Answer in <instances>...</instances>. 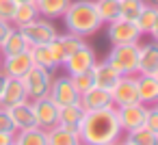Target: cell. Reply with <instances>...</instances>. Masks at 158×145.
<instances>
[{
    "instance_id": "37",
    "label": "cell",
    "mask_w": 158,
    "mask_h": 145,
    "mask_svg": "<svg viewBox=\"0 0 158 145\" xmlns=\"http://www.w3.org/2000/svg\"><path fill=\"white\" fill-rule=\"evenodd\" d=\"M5 80H7V76L0 72V93H2V87H5Z\"/></svg>"
},
{
    "instance_id": "38",
    "label": "cell",
    "mask_w": 158,
    "mask_h": 145,
    "mask_svg": "<svg viewBox=\"0 0 158 145\" xmlns=\"http://www.w3.org/2000/svg\"><path fill=\"white\" fill-rule=\"evenodd\" d=\"M147 5H158V0H145Z\"/></svg>"
},
{
    "instance_id": "14",
    "label": "cell",
    "mask_w": 158,
    "mask_h": 145,
    "mask_svg": "<svg viewBox=\"0 0 158 145\" xmlns=\"http://www.w3.org/2000/svg\"><path fill=\"white\" fill-rule=\"evenodd\" d=\"M31 67H33L31 52L24 50V52H18V54L2 56V65H0V72H2L5 76H9V78H22Z\"/></svg>"
},
{
    "instance_id": "28",
    "label": "cell",
    "mask_w": 158,
    "mask_h": 145,
    "mask_svg": "<svg viewBox=\"0 0 158 145\" xmlns=\"http://www.w3.org/2000/svg\"><path fill=\"white\" fill-rule=\"evenodd\" d=\"M35 18H39V11H37V5L35 2H18L11 24L13 26H22V24L33 22Z\"/></svg>"
},
{
    "instance_id": "7",
    "label": "cell",
    "mask_w": 158,
    "mask_h": 145,
    "mask_svg": "<svg viewBox=\"0 0 158 145\" xmlns=\"http://www.w3.org/2000/svg\"><path fill=\"white\" fill-rule=\"evenodd\" d=\"M95 61H98V54H95V50L89 46V41L87 44H82L76 52H72L67 59H65V63L61 65V67H65V74H69V76H76V74H82V72H91V67L95 65Z\"/></svg>"
},
{
    "instance_id": "15",
    "label": "cell",
    "mask_w": 158,
    "mask_h": 145,
    "mask_svg": "<svg viewBox=\"0 0 158 145\" xmlns=\"http://www.w3.org/2000/svg\"><path fill=\"white\" fill-rule=\"evenodd\" d=\"M26 100H28V95H26V89H24L22 78H9L7 76L5 87H2V93H0V106L11 108V106H18V104H22Z\"/></svg>"
},
{
    "instance_id": "4",
    "label": "cell",
    "mask_w": 158,
    "mask_h": 145,
    "mask_svg": "<svg viewBox=\"0 0 158 145\" xmlns=\"http://www.w3.org/2000/svg\"><path fill=\"white\" fill-rule=\"evenodd\" d=\"M18 28H20L22 37L26 39L28 48H31V46H37V44H50V41L56 37V33H59L54 20H48V18H41V15L35 18V20L28 22V24L18 26Z\"/></svg>"
},
{
    "instance_id": "11",
    "label": "cell",
    "mask_w": 158,
    "mask_h": 145,
    "mask_svg": "<svg viewBox=\"0 0 158 145\" xmlns=\"http://www.w3.org/2000/svg\"><path fill=\"white\" fill-rule=\"evenodd\" d=\"M145 110H147V106H145L143 102L115 106V113H117V119H119L121 130L128 132V130H132V128L143 126V121H145Z\"/></svg>"
},
{
    "instance_id": "8",
    "label": "cell",
    "mask_w": 158,
    "mask_h": 145,
    "mask_svg": "<svg viewBox=\"0 0 158 145\" xmlns=\"http://www.w3.org/2000/svg\"><path fill=\"white\" fill-rule=\"evenodd\" d=\"M82 44H87V39H85V37L74 35V33L65 31V33H56V37L50 41V48H52V54H54L56 63H59V65H63V63H65V59H67L72 52H76Z\"/></svg>"
},
{
    "instance_id": "35",
    "label": "cell",
    "mask_w": 158,
    "mask_h": 145,
    "mask_svg": "<svg viewBox=\"0 0 158 145\" xmlns=\"http://www.w3.org/2000/svg\"><path fill=\"white\" fill-rule=\"evenodd\" d=\"M15 132H2L0 130V145H13Z\"/></svg>"
},
{
    "instance_id": "27",
    "label": "cell",
    "mask_w": 158,
    "mask_h": 145,
    "mask_svg": "<svg viewBox=\"0 0 158 145\" xmlns=\"http://www.w3.org/2000/svg\"><path fill=\"white\" fill-rule=\"evenodd\" d=\"M69 2L72 0H35L39 15L48 18V20H61V15L65 13Z\"/></svg>"
},
{
    "instance_id": "22",
    "label": "cell",
    "mask_w": 158,
    "mask_h": 145,
    "mask_svg": "<svg viewBox=\"0 0 158 145\" xmlns=\"http://www.w3.org/2000/svg\"><path fill=\"white\" fill-rule=\"evenodd\" d=\"M31 52V59H33V65H39V67H46L50 72H56L61 65L56 63L54 54H52V48L50 44H37V46H31L28 48Z\"/></svg>"
},
{
    "instance_id": "13",
    "label": "cell",
    "mask_w": 158,
    "mask_h": 145,
    "mask_svg": "<svg viewBox=\"0 0 158 145\" xmlns=\"http://www.w3.org/2000/svg\"><path fill=\"white\" fill-rule=\"evenodd\" d=\"M31 104H33V110H35V117H37V126L48 130L54 123H59V106L52 102L50 95L31 100Z\"/></svg>"
},
{
    "instance_id": "34",
    "label": "cell",
    "mask_w": 158,
    "mask_h": 145,
    "mask_svg": "<svg viewBox=\"0 0 158 145\" xmlns=\"http://www.w3.org/2000/svg\"><path fill=\"white\" fill-rule=\"evenodd\" d=\"M0 130H2V132H15L11 113H9V108H5V106H0Z\"/></svg>"
},
{
    "instance_id": "30",
    "label": "cell",
    "mask_w": 158,
    "mask_h": 145,
    "mask_svg": "<svg viewBox=\"0 0 158 145\" xmlns=\"http://www.w3.org/2000/svg\"><path fill=\"white\" fill-rule=\"evenodd\" d=\"M143 7H145V0H119V18L134 22Z\"/></svg>"
},
{
    "instance_id": "21",
    "label": "cell",
    "mask_w": 158,
    "mask_h": 145,
    "mask_svg": "<svg viewBox=\"0 0 158 145\" xmlns=\"http://www.w3.org/2000/svg\"><path fill=\"white\" fill-rule=\"evenodd\" d=\"M9 113H11V119H13L15 130H24V128L37 126V117H35V110H33L31 100H26V102H22L18 106H11Z\"/></svg>"
},
{
    "instance_id": "9",
    "label": "cell",
    "mask_w": 158,
    "mask_h": 145,
    "mask_svg": "<svg viewBox=\"0 0 158 145\" xmlns=\"http://www.w3.org/2000/svg\"><path fill=\"white\" fill-rule=\"evenodd\" d=\"M48 95L52 97V102L56 104V106H65V104H76L78 102V91L74 89V85H72V78H69V74H65V76H56V78H52V85H50V91H48Z\"/></svg>"
},
{
    "instance_id": "18",
    "label": "cell",
    "mask_w": 158,
    "mask_h": 145,
    "mask_svg": "<svg viewBox=\"0 0 158 145\" xmlns=\"http://www.w3.org/2000/svg\"><path fill=\"white\" fill-rule=\"evenodd\" d=\"M134 24L141 31V35H147V37L156 39L158 37V7L145 2V7L141 9V13L134 20Z\"/></svg>"
},
{
    "instance_id": "33",
    "label": "cell",
    "mask_w": 158,
    "mask_h": 145,
    "mask_svg": "<svg viewBox=\"0 0 158 145\" xmlns=\"http://www.w3.org/2000/svg\"><path fill=\"white\" fill-rule=\"evenodd\" d=\"M15 7H18L15 0H0V20L11 22L13 13H15Z\"/></svg>"
},
{
    "instance_id": "31",
    "label": "cell",
    "mask_w": 158,
    "mask_h": 145,
    "mask_svg": "<svg viewBox=\"0 0 158 145\" xmlns=\"http://www.w3.org/2000/svg\"><path fill=\"white\" fill-rule=\"evenodd\" d=\"M69 78H72V85H74V89L78 91V95L85 93V91H89V89L93 87V76H91V72H82V74H76V76H69Z\"/></svg>"
},
{
    "instance_id": "39",
    "label": "cell",
    "mask_w": 158,
    "mask_h": 145,
    "mask_svg": "<svg viewBox=\"0 0 158 145\" xmlns=\"http://www.w3.org/2000/svg\"><path fill=\"white\" fill-rule=\"evenodd\" d=\"M15 2H35V0H15Z\"/></svg>"
},
{
    "instance_id": "17",
    "label": "cell",
    "mask_w": 158,
    "mask_h": 145,
    "mask_svg": "<svg viewBox=\"0 0 158 145\" xmlns=\"http://www.w3.org/2000/svg\"><path fill=\"white\" fill-rule=\"evenodd\" d=\"M78 104L87 110H98V108H106V106H113V100H110V91L106 89H100V87H91L89 91L80 93L78 97Z\"/></svg>"
},
{
    "instance_id": "26",
    "label": "cell",
    "mask_w": 158,
    "mask_h": 145,
    "mask_svg": "<svg viewBox=\"0 0 158 145\" xmlns=\"http://www.w3.org/2000/svg\"><path fill=\"white\" fill-rule=\"evenodd\" d=\"M82 117H85V108H82L78 102H76V104L59 106V123H61V126H67V128L78 130Z\"/></svg>"
},
{
    "instance_id": "3",
    "label": "cell",
    "mask_w": 158,
    "mask_h": 145,
    "mask_svg": "<svg viewBox=\"0 0 158 145\" xmlns=\"http://www.w3.org/2000/svg\"><path fill=\"white\" fill-rule=\"evenodd\" d=\"M139 44H115L106 54V63H110L121 76H136Z\"/></svg>"
},
{
    "instance_id": "12",
    "label": "cell",
    "mask_w": 158,
    "mask_h": 145,
    "mask_svg": "<svg viewBox=\"0 0 158 145\" xmlns=\"http://www.w3.org/2000/svg\"><path fill=\"white\" fill-rule=\"evenodd\" d=\"M136 74L158 76V44H156V39H149L145 44H139Z\"/></svg>"
},
{
    "instance_id": "24",
    "label": "cell",
    "mask_w": 158,
    "mask_h": 145,
    "mask_svg": "<svg viewBox=\"0 0 158 145\" xmlns=\"http://www.w3.org/2000/svg\"><path fill=\"white\" fill-rule=\"evenodd\" d=\"M24 50H28L26 39L22 37V33H20V28H18V26H11V31L7 33L5 41L0 44V52H2V56H9V54L24 52Z\"/></svg>"
},
{
    "instance_id": "2",
    "label": "cell",
    "mask_w": 158,
    "mask_h": 145,
    "mask_svg": "<svg viewBox=\"0 0 158 145\" xmlns=\"http://www.w3.org/2000/svg\"><path fill=\"white\" fill-rule=\"evenodd\" d=\"M61 20L65 24V31L80 35L85 39L95 35L104 26L98 15V9H95V0H72L65 13L61 15Z\"/></svg>"
},
{
    "instance_id": "40",
    "label": "cell",
    "mask_w": 158,
    "mask_h": 145,
    "mask_svg": "<svg viewBox=\"0 0 158 145\" xmlns=\"http://www.w3.org/2000/svg\"><path fill=\"white\" fill-rule=\"evenodd\" d=\"M0 65H2V52H0Z\"/></svg>"
},
{
    "instance_id": "10",
    "label": "cell",
    "mask_w": 158,
    "mask_h": 145,
    "mask_svg": "<svg viewBox=\"0 0 158 145\" xmlns=\"http://www.w3.org/2000/svg\"><path fill=\"white\" fill-rule=\"evenodd\" d=\"M110 100H113V106H123V104L139 102L136 76H119V80L110 89Z\"/></svg>"
},
{
    "instance_id": "19",
    "label": "cell",
    "mask_w": 158,
    "mask_h": 145,
    "mask_svg": "<svg viewBox=\"0 0 158 145\" xmlns=\"http://www.w3.org/2000/svg\"><path fill=\"white\" fill-rule=\"evenodd\" d=\"M136 91H139V102H143L145 106L158 104V76L136 74Z\"/></svg>"
},
{
    "instance_id": "20",
    "label": "cell",
    "mask_w": 158,
    "mask_h": 145,
    "mask_svg": "<svg viewBox=\"0 0 158 145\" xmlns=\"http://www.w3.org/2000/svg\"><path fill=\"white\" fill-rule=\"evenodd\" d=\"M46 139H48V145H80L78 130L61 126V123H54L52 128H48Z\"/></svg>"
},
{
    "instance_id": "1",
    "label": "cell",
    "mask_w": 158,
    "mask_h": 145,
    "mask_svg": "<svg viewBox=\"0 0 158 145\" xmlns=\"http://www.w3.org/2000/svg\"><path fill=\"white\" fill-rule=\"evenodd\" d=\"M121 134L123 130L119 126L115 106L87 110L78 126L80 143H89V145H113L121 141Z\"/></svg>"
},
{
    "instance_id": "16",
    "label": "cell",
    "mask_w": 158,
    "mask_h": 145,
    "mask_svg": "<svg viewBox=\"0 0 158 145\" xmlns=\"http://www.w3.org/2000/svg\"><path fill=\"white\" fill-rule=\"evenodd\" d=\"M91 76H93V85H95V87L110 91V89L115 87V82L119 80L121 74H119L110 63H106V59H104V61H95V65L91 67Z\"/></svg>"
},
{
    "instance_id": "25",
    "label": "cell",
    "mask_w": 158,
    "mask_h": 145,
    "mask_svg": "<svg viewBox=\"0 0 158 145\" xmlns=\"http://www.w3.org/2000/svg\"><path fill=\"white\" fill-rule=\"evenodd\" d=\"M13 143H18V145H48L46 128L33 126V128H24V130H15Z\"/></svg>"
},
{
    "instance_id": "23",
    "label": "cell",
    "mask_w": 158,
    "mask_h": 145,
    "mask_svg": "<svg viewBox=\"0 0 158 145\" xmlns=\"http://www.w3.org/2000/svg\"><path fill=\"white\" fill-rule=\"evenodd\" d=\"M121 139L128 145H156L158 143V132L149 130L147 126H139V128H132V130L123 132Z\"/></svg>"
},
{
    "instance_id": "36",
    "label": "cell",
    "mask_w": 158,
    "mask_h": 145,
    "mask_svg": "<svg viewBox=\"0 0 158 145\" xmlns=\"http://www.w3.org/2000/svg\"><path fill=\"white\" fill-rule=\"evenodd\" d=\"M11 22H7V20H0V44H2L5 41V37H7V33L11 31Z\"/></svg>"
},
{
    "instance_id": "29",
    "label": "cell",
    "mask_w": 158,
    "mask_h": 145,
    "mask_svg": "<svg viewBox=\"0 0 158 145\" xmlns=\"http://www.w3.org/2000/svg\"><path fill=\"white\" fill-rule=\"evenodd\" d=\"M95 9L102 24H108L119 18V0H95Z\"/></svg>"
},
{
    "instance_id": "5",
    "label": "cell",
    "mask_w": 158,
    "mask_h": 145,
    "mask_svg": "<svg viewBox=\"0 0 158 145\" xmlns=\"http://www.w3.org/2000/svg\"><path fill=\"white\" fill-rule=\"evenodd\" d=\"M52 78H54V72H50L46 67H39V65H33L22 76V82H24V89H26L28 100H37V97L48 95L50 85H52Z\"/></svg>"
},
{
    "instance_id": "6",
    "label": "cell",
    "mask_w": 158,
    "mask_h": 145,
    "mask_svg": "<svg viewBox=\"0 0 158 145\" xmlns=\"http://www.w3.org/2000/svg\"><path fill=\"white\" fill-rule=\"evenodd\" d=\"M106 37L110 41V46H115V44H139L143 35L134 22L117 18L106 24Z\"/></svg>"
},
{
    "instance_id": "32",
    "label": "cell",
    "mask_w": 158,
    "mask_h": 145,
    "mask_svg": "<svg viewBox=\"0 0 158 145\" xmlns=\"http://www.w3.org/2000/svg\"><path fill=\"white\" fill-rule=\"evenodd\" d=\"M143 126H147L149 130H156V132H158V104H149V106H147Z\"/></svg>"
}]
</instances>
